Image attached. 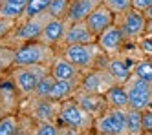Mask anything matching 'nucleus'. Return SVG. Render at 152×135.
Listing matches in <instances>:
<instances>
[{
    "label": "nucleus",
    "instance_id": "obj_23",
    "mask_svg": "<svg viewBox=\"0 0 152 135\" xmlns=\"http://www.w3.org/2000/svg\"><path fill=\"white\" fill-rule=\"evenodd\" d=\"M53 84H55V77H53L51 73L44 75L40 78V82L37 84L35 88V91L31 97H37V99H50V93H51V89H53Z\"/></svg>",
    "mask_w": 152,
    "mask_h": 135
},
{
    "label": "nucleus",
    "instance_id": "obj_37",
    "mask_svg": "<svg viewBox=\"0 0 152 135\" xmlns=\"http://www.w3.org/2000/svg\"><path fill=\"white\" fill-rule=\"evenodd\" d=\"M150 97H152V84H150Z\"/></svg>",
    "mask_w": 152,
    "mask_h": 135
},
{
    "label": "nucleus",
    "instance_id": "obj_30",
    "mask_svg": "<svg viewBox=\"0 0 152 135\" xmlns=\"http://www.w3.org/2000/svg\"><path fill=\"white\" fill-rule=\"evenodd\" d=\"M68 6H70V0H51L48 13H51V17L55 18H64L68 13Z\"/></svg>",
    "mask_w": 152,
    "mask_h": 135
},
{
    "label": "nucleus",
    "instance_id": "obj_36",
    "mask_svg": "<svg viewBox=\"0 0 152 135\" xmlns=\"http://www.w3.org/2000/svg\"><path fill=\"white\" fill-rule=\"evenodd\" d=\"M94 135H106V133H99V131H95V133H94Z\"/></svg>",
    "mask_w": 152,
    "mask_h": 135
},
{
    "label": "nucleus",
    "instance_id": "obj_19",
    "mask_svg": "<svg viewBox=\"0 0 152 135\" xmlns=\"http://www.w3.org/2000/svg\"><path fill=\"white\" fill-rule=\"evenodd\" d=\"M77 88H81V84L77 82H72V81H57L55 78V84H53V89L50 93L51 100H57V102H62V100H68L75 95Z\"/></svg>",
    "mask_w": 152,
    "mask_h": 135
},
{
    "label": "nucleus",
    "instance_id": "obj_7",
    "mask_svg": "<svg viewBox=\"0 0 152 135\" xmlns=\"http://www.w3.org/2000/svg\"><path fill=\"white\" fill-rule=\"evenodd\" d=\"M51 13L44 11L37 17H31V18H26L24 24H20L18 28L13 29V38L18 40V42H31V40H39L42 29L48 22L51 20Z\"/></svg>",
    "mask_w": 152,
    "mask_h": 135
},
{
    "label": "nucleus",
    "instance_id": "obj_12",
    "mask_svg": "<svg viewBox=\"0 0 152 135\" xmlns=\"http://www.w3.org/2000/svg\"><path fill=\"white\" fill-rule=\"evenodd\" d=\"M50 73L57 78V81H72V82H83V71L77 66H73L68 59L64 57H55L50 66Z\"/></svg>",
    "mask_w": 152,
    "mask_h": 135
},
{
    "label": "nucleus",
    "instance_id": "obj_25",
    "mask_svg": "<svg viewBox=\"0 0 152 135\" xmlns=\"http://www.w3.org/2000/svg\"><path fill=\"white\" fill-rule=\"evenodd\" d=\"M18 133V117L6 115L0 119V135H17Z\"/></svg>",
    "mask_w": 152,
    "mask_h": 135
},
{
    "label": "nucleus",
    "instance_id": "obj_13",
    "mask_svg": "<svg viewBox=\"0 0 152 135\" xmlns=\"http://www.w3.org/2000/svg\"><path fill=\"white\" fill-rule=\"evenodd\" d=\"M114 17L115 15L112 13V11L108 9L106 6L101 4V6H97L88 17H86L84 22H86V26H88V29L94 33V35L99 37L106 28H110L114 24Z\"/></svg>",
    "mask_w": 152,
    "mask_h": 135
},
{
    "label": "nucleus",
    "instance_id": "obj_1",
    "mask_svg": "<svg viewBox=\"0 0 152 135\" xmlns=\"http://www.w3.org/2000/svg\"><path fill=\"white\" fill-rule=\"evenodd\" d=\"M53 59H55L53 46H50L46 42H40V40H31V42H24L17 49L15 66H37V64L51 66Z\"/></svg>",
    "mask_w": 152,
    "mask_h": 135
},
{
    "label": "nucleus",
    "instance_id": "obj_2",
    "mask_svg": "<svg viewBox=\"0 0 152 135\" xmlns=\"http://www.w3.org/2000/svg\"><path fill=\"white\" fill-rule=\"evenodd\" d=\"M57 119H59V126H70V128L81 130V131L94 128V120H95L75 99L62 100Z\"/></svg>",
    "mask_w": 152,
    "mask_h": 135
},
{
    "label": "nucleus",
    "instance_id": "obj_8",
    "mask_svg": "<svg viewBox=\"0 0 152 135\" xmlns=\"http://www.w3.org/2000/svg\"><path fill=\"white\" fill-rule=\"evenodd\" d=\"M147 17L141 11L130 7L128 11H125L123 15H119V28H121L125 38L128 40H137L143 33L147 31Z\"/></svg>",
    "mask_w": 152,
    "mask_h": 135
},
{
    "label": "nucleus",
    "instance_id": "obj_22",
    "mask_svg": "<svg viewBox=\"0 0 152 135\" xmlns=\"http://www.w3.org/2000/svg\"><path fill=\"white\" fill-rule=\"evenodd\" d=\"M126 131L128 135H143V111L128 108L126 110Z\"/></svg>",
    "mask_w": 152,
    "mask_h": 135
},
{
    "label": "nucleus",
    "instance_id": "obj_18",
    "mask_svg": "<svg viewBox=\"0 0 152 135\" xmlns=\"http://www.w3.org/2000/svg\"><path fill=\"white\" fill-rule=\"evenodd\" d=\"M104 68H106V71L114 77V81L117 84H125L128 78H130V75H132L128 64L121 57H110V59H106Z\"/></svg>",
    "mask_w": 152,
    "mask_h": 135
},
{
    "label": "nucleus",
    "instance_id": "obj_32",
    "mask_svg": "<svg viewBox=\"0 0 152 135\" xmlns=\"http://www.w3.org/2000/svg\"><path fill=\"white\" fill-rule=\"evenodd\" d=\"M143 131L152 133V110H143Z\"/></svg>",
    "mask_w": 152,
    "mask_h": 135
},
{
    "label": "nucleus",
    "instance_id": "obj_33",
    "mask_svg": "<svg viewBox=\"0 0 152 135\" xmlns=\"http://www.w3.org/2000/svg\"><path fill=\"white\" fill-rule=\"evenodd\" d=\"M152 6V0H132V7L134 9H137V11H147L148 7Z\"/></svg>",
    "mask_w": 152,
    "mask_h": 135
},
{
    "label": "nucleus",
    "instance_id": "obj_26",
    "mask_svg": "<svg viewBox=\"0 0 152 135\" xmlns=\"http://www.w3.org/2000/svg\"><path fill=\"white\" fill-rule=\"evenodd\" d=\"M134 75H137L139 78H143L145 82L152 84V60H139L134 66Z\"/></svg>",
    "mask_w": 152,
    "mask_h": 135
},
{
    "label": "nucleus",
    "instance_id": "obj_6",
    "mask_svg": "<svg viewBox=\"0 0 152 135\" xmlns=\"http://www.w3.org/2000/svg\"><path fill=\"white\" fill-rule=\"evenodd\" d=\"M126 93H128V108H134L143 111L152 104L150 97V84L145 82L143 78H139L137 75H130V78L125 82Z\"/></svg>",
    "mask_w": 152,
    "mask_h": 135
},
{
    "label": "nucleus",
    "instance_id": "obj_29",
    "mask_svg": "<svg viewBox=\"0 0 152 135\" xmlns=\"http://www.w3.org/2000/svg\"><path fill=\"white\" fill-rule=\"evenodd\" d=\"M33 135H61V130L53 120H39Z\"/></svg>",
    "mask_w": 152,
    "mask_h": 135
},
{
    "label": "nucleus",
    "instance_id": "obj_11",
    "mask_svg": "<svg viewBox=\"0 0 152 135\" xmlns=\"http://www.w3.org/2000/svg\"><path fill=\"white\" fill-rule=\"evenodd\" d=\"M73 99L77 100V102L88 111V113L95 119V117H99V115H103L104 111L110 108L108 106V102H106V99H104V95H99V93H88V91H84V89H77L75 91V95H73Z\"/></svg>",
    "mask_w": 152,
    "mask_h": 135
},
{
    "label": "nucleus",
    "instance_id": "obj_4",
    "mask_svg": "<svg viewBox=\"0 0 152 135\" xmlns=\"http://www.w3.org/2000/svg\"><path fill=\"white\" fill-rule=\"evenodd\" d=\"M99 53H103V49L97 46V42H94V44H64L62 57L68 59L73 66H77L84 73L86 70L94 68L95 60L99 59Z\"/></svg>",
    "mask_w": 152,
    "mask_h": 135
},
{
    "label": "nucleus",
    "instance_id": "obj_17",
    "mask_svg": "<svg viewBox=\"0 0 152 135\" xmlns=\"http://www.w3.org/2000/svg\"><path fill=\"white\" fill-rule=\"evenodd\" d=\"M66 28H68V22L64 20V18H55V17H53L48 24L44 26L39 40L50 44V46H55V44L62 42L64 33H66Z\"/></svg>",
    "mask_w": 152,
    "mask_h": 135
},
{
    "label": "nucleus",
    "instance_id": "obj_5",
    "mask_svg": "<svg viewBox=\"0 0 152 135\" xmlns=\"http://www.w3.org/2000/svg\"><path fill=\"white\" fill-rule=\"evenodd\" d=\"M126 110L108 108L103 115L95 117L94 130L99 133H106V135H128V131H126Z\"/></svg>",
    "mask_w": 152,
    "mask_h": 135
},
{
    "label": "nucleus",
    "instance_id": "obj_34",
    "mask_svg": "<svg viewBox=\"0 0 152 135\" xmlns=\"http://www.w3.org/2000/svg\"><path fill=\"white\" fill-rule=\"evenodd\" d=\"M143 15L147 17V20H148V22H152V6H150L147 11H143Z\"/></svg>",
    "mask_w": 152,
    "mask_h": 135
},
{
    "label": "nucleus",
    "instance_id": "obj_20",
    "mask_svg": "<svg viewBox=\"0 0 152 135\" xmlns=\"http://www.w3.org/2000/svg\"><path fill=\"white\" fill-rule=\"evenodd\" d=\"M28 6V0H2L0 4V18L18 20L24 15Z\"/></svg>",
    "mask_w": 152,
    "mask_h": 135
},
{
    "label": "nucleus",
    "instance_id": "obj_28",
    "mask_svg": "<svg viewBox=\"0 0 152 135\" xmlns=\"http://www.w3.org/2000/svg\"><path fill=\"white\" fill-rule=\"evenodd\" d=\"M103 6H106L114 15H123L125 11L132 7V0H103Z\"/></svg>",
    "mask_w": 152,
    "mask_h": 135
},
{
    "label": "nucleus",
    "instance_id": "obj_14",
    "mask_svg": "<svg viewBox=\"0 0 152 135\" xmlns=\"http://www.w3.org/2000/svg\"><path fill=\"white\" fill-rule=\"evenodd\" d=\"M103 0H70V6H68V13L64 17V20L68 24H75V22H83L86 20L92 11L101 6Z\"/></svg>",
    "mask_w": 152,
    "mask_h": 135
},
{
    "label": "nucleus",
    "instance_id": "obj_10",
    "mask_svg": "<svg viewBox=\"0 0 152 135\" xmlns=\"http://www.w3.org/2000/svg\"><path fill=\"white\" fill-rule=\"evenodd\" d=\"M125 42V35L121 28H119L117 24H112L110 28H106L99 37H97V46H99L103 49L104 55H108V57H115V55L119 53V49H121Z\"/></svg>",
    "mask_w": 152,
    "mask_h": 135
},
{
    "label": "nucleus",
    "instance_id": "obj_9",
    "mask_svg": "<svg viewBox=\"0 0 152 135\" xmlns=\"http://www.w3.org/2000/svg\"><path fill=\"white\" fill-rule=\"evenodd\" d=\"M114 84H117L114 81V77L104 70H92L90 73H86L83 77V82H81V89L88 93H99V95H104L108 89H110Z\"/></svg>",
    "mask_w": 152,
    "mask_h": 135
},
{
    "label": "nucleus",
    "instance_id": "obj_3",
    "mask_svg": "<svg viewBox=\"0 0 152 135\" xmlns=\"http://www.w3.org/2000/svg\"><path fill=\"white\" fill-rule=\"evenodd\" d=\"M50 73V66H15L13 70V86L18 89L20 95H33L40 78Z\"/></svg>",
    "mask_w": 152,
    "mask_h": 135
},
{
    "label": "nucleus",
    "instance_id": "obj_24",
    "mask_svg": "<svg viewBox=\"0 0 152 135\" xmlns=\"http://www.w3.org/2000/svg\"><path fill=\"white\" fill-rule=\"evenodd\" d=\"M50 4H51V0H28L24 17L26 18H31V17H37L40 13H44V11H48Z\"/></svg>",
    "mask_w": 152,
    "mask_h": 135
},
{
    "label": "nucleus",
    "instance_id": "obj_15",
    "mask_svg": "<svg viewBox=\"0 0 152 135\" xmlns=\"http://www.w3.org/2000/svg\"><path fill=\"white\" fill-rule=\"evenodd\" d=\"M97 42V37L88 29L86 22H75V24H68L66 33H64L62 44H94Z\"/></svg>",
    "mask_w": 152,
    "mask_h": 135
},
{
    "label": "nucleus",
    "instance_id": "obj_21",
    "mask_svg": "<svg viewBox=\"0 0 152 135\" xmlns=\"http://www.w3.org/2000/svg\"><path fill=\"white\" fill-rule=\"evenodd\" d=\"M104 99L110 108H121V110L128 108V93H126L125 84H114L104 93Z\"/></svg>",
    "mask_w": 152,
    "mask_h": 135
},
{
    "label": "nucleus",
    "instance_id": "obj_35",
    "mask_svg": "<svg viewBox=\"0 0 152 135\" xmlns=\"http://www.w3.org/2000/svg\"><path fill=\"white\" fill-rule=\"evenodd\" d=\"M147 29H148V35L152 37V22H148V26H147Z\"/></svg>",
    "mask_w": 152,
    "mask_h": 135
},
{
    "label": "nucleus",
    "instance_id": "obj_16",
    "mask_svg": "<svg viewBox=\"0 0 152 135\" xmlns=\"http://www.w3.org/2000/svg\"><path fill=\"white\" fill-rule=\"evenodd\" d=\"M61 111V102L51 99H37L33 97L31 102V115L37 120H55Z\"/></svg>",
    "mask_w": 152,
    "mask_h": 135
},
{
    "label": "nucleus",
    "instance_id": "obj_27",
    "mask_svg": "<svg viewBox=\"0 0 152 135\" xmlns=\"http://www.w3.org/2000/svg\"><path fill=\"white\" fill-rule=\"evenodd\" d=\"M15 57H17V49L0 46V71H6L7 68L15 66Z\"/></svg>",
    "mask_w": 152,
    "mask_h": 135
},
{
    "label": "nucleus",
    "instance_id": "obj_31",
    "mask_svg": "<svg viewBox=\"0 0 152 135\" xmlns=\"http://www.w3.org/2000/svg\"><path fill=\"white\" fill-rule=\"evenodd\" d=\"M13 22L15 20H7V18H0V38H6L9 33H11L13 28Z\"/></svg>",
    "mask_w": 152,
    "mask_h": 135
}]
</instances>
